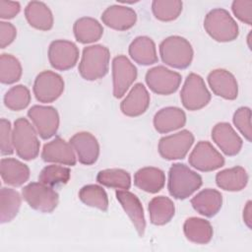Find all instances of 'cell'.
Wrapping results in <instances>:
<instances>
[{
    "label": "cell",
    "instance_id": "obj_1",
    "mask_svg": "<svg viewBox=\"0 0 252 252\" xmlns=\"http://www.w3.org/2000/svg\"><path fill=\"white\" fill-rule=\"evenodd\" d=\"M202 184L201 175L190 169L184 163L177 162L170 166L167 189L173 198L184 200L196 192Z\"/></svg>",
    "mask_w": 252,
    "mask_h": 252
},
{
    "label": "cell",
    "instance_id": "obj_2",
    "mask_svg": "<svg viewBox=\"0 0 252 252\" xmlns=\"http://www.w3.org/2000/svg\"><path fill=\"white\" fill-rule=\"evenodd\" d=\"M110 52L101 44L90 45L84 48L79 73L87 81H95L104 77L108 72Z\"/></svg>",
    "mask_w": 252,
    "mask_h": 252
},
{
    "label": "cell",
    "instance_id": "obj_3",
    "mask_svg": "<svg viewBox=\"0 0 252 252\" xmlns=\"http://www.w3.org/2000/svg\"><path fill=\"white\" fill-rule=\"evenodd\" d=\"M204 29L216 41L228 42L237 38L238 25L230 14L222 8L211 10L204 19Z\"/></svg>",
    "mask_w": 252,
    "mask_h": 252
},
{
    "label": "cell",
    "instance_id": "obj_4",
    "mask_svg": "<svg viewBox=\"0 0 252 252\" xmlns=\"http://www.w3.org/2000/svg\"><path fill=\"white\" fill-rule=\"evenodd\" d=\"M13 146L19 158L25 160L34 159L39 153L40 143L37 132L27 118L20 117L13 126Z\"/></svg>",
    "mask_w": 252,
    "mask_h": 252
},
{
    "label": "cell",
    "instance_id": "obj_5",
    "mask_svg": "<svg viewBox=\"0 0 252 252\" xmlns=\"http://www.w3.org/2000/svg\"><path fill=\"white\" fill-rule=\"evenodd\" d=\"M159 55L166 65L175 69H185L190 66L194 51L191 43L186 38L171 35L160 42Z\"/></svg>",
    "mask_w": 252,
    "mask_h": 252
},
{
    "label": "cell",
    "instance_id": "obj_6",
    "mask_svg": "<svg viewBox=\"0 0 252 252\" xmlns=\"http://www.w3.org/2000/svg\"><path fill=\"white\" fill-rule=\"evenodd\" d=\"M22 196L29 206L41 213H51L59 202L58 193L41 182H31L22 189Z\"/></svg>",
    "mask_w": 252,
    "mask_h": 252
},
{
    "label": "cell",
    "instance_id": "obj_7",
    "mask_svg": "<svg viewBox=\"0 0 252 252\" xmlns=\"http://www.w3.org/2000/svg\"><path fill=\"white\" fill-rule=\"evenodd\" d=\"M180 99L183 106L191 111L205 107L211 100V94L203 78L195 73H190L181 89Z\"/></svg>",
    "mask_w": 252,
    "mask_h": 252
},
{
    "label": "cell",
    "instance_id": "obj_8",
    "mask_svg": "<svg viewBox=\"0 0 252 252\" xmlns=\"http://www.w3.org/2000/svg\"><path fill=\"white\" fill-rule=\"evenodd\" d=\"M193 144L194 135L189 130H182L162 137L158 142V150L160 157L164 159H182L186 157Z\"/></svg>",
    "mask_w": 252,
    "mask_h": 252
},
{
    "label": "cell",
    "instance_id": "obj_9",
    "mask_svg": "<svg viewBox=\"0 0 252 252\" xmlns=\"http://www.w3.org/2000/svg\"><path fill=\"white\" fill-rule=\"evenodd\" d=\"M181 75L164 66H156L146 73V84L155 94L168 95L175 93L181 84Z\"/></svg>",
    "mask_w": 252,
    "mask_h": 252
},
{
    "label": "cell",
    "instance_id": "obj_10",
    "mask_svg": "<svg viewBox=\"0 0 252 252\" xmlns=\"http://www.w3.org/2000/svg\"><path fill=\"white\" fill-rule=\"evenodd\" d=\"M189 164L197 170L210 172L223 166L224 158L208 141L197 143L188 158Z\"/></svg>",
    "mask_w": 252,
    "mask_h": 252
},
{
    "label": "cell",
    "instance_id": "obj_11",
    "mask_svg": "<svg viewBox=\"0 0 252 252\" xmlns=\"http://www.w3.org/2000/svg\"><path fill=\"white\" fill-rule=\"evenodd\" d=\"M32 91L39 102H53L62 94L64 81L59 74L45 70L36 76Z\"/></svg>",
    "mask_w": 252,
    "mask_h": 252
},
{
    "label": "cell",
    "instance_id": "obj_12",
    "mask_svg": "<svg viewBox=\"0 0 252 252\" xmlns=\"http://www.w3.org/2000/svg\"><path fill=\"white\" fill-rule=\"evenodd\" d=\"M28 116L41 139H50L57 133L59 114L53 106L33 105L28 110Z\"/></svg>",
    "mask_w": 252,
    "mask_h": 252
},
{
    "label": "cell",
    "instance_id": "obj_13",
    "mask_svg": "<svg viewBox=\"0 0 252 252\" xmlns=\"http://www.w3.org/2000/svg\"><path fill=\"white\" fill-rule=\"evenodd\" d=\"M138 71L135 65L125 56L118 55L112 60L113 95L122 97L137 79Z\"/></svg>",
    "mask_w": 252,
    "mask_h": 252
},
{
    "label": "cell",
    "instance_id": "obj_14",
    "mask_svg": "<svg viewBox=\"0 0 252 252\" xmlns=\"http://www.w3.org/2000/svg\"><path fill=\"white\" fill-rule=\"evenodd\" d=\"M79 59L77 45L65 39L53 40L48 47V60L50 65L59 71H66L75 67Z\"/></svg>",
    "mask_w": 252,
    "mask_h": 252
},
{
    "label": "cell",
    "instance_id": "obj_15",
    "mask_svg": "<svg viewBox=\"0 0 252 252\" xmlns=\"http://www.w3.org/2000/svg\"><path fill=\"white\" fill-rule=\"evenodd\" d=\"M77 155L80 163L94 164L99 156V144L90 132H79L73 135L69 142Z\"/></svg>",
    "mask_w": 252,
    "mask_h": 252
},
{
    "label": "cell",
    "instance_id": "obj_16",
    "mask_svg": "<svg viewBox=\"0 0 252 252\" xmlns=\"http://www.w3.org/2000/svg\"><path fill=\"white\" fill-rule=\"evenodd\" d=\"M212 139L220 151L228 156H236L242 148V139L227 122L216 124L212 130Z\"/></svg>",
    "mask_w": 252,
    "mask_h": 252
},
{
    "label": "cell",
    "instance_id": "obj_17",
    "mask_svg": "<svg viewBox=\"0 0 252 252\" xmlns=\"http://www.w3.org/2000/svg\"><path fill=\"white\" fill-rule=\"evenodd\" d=\"M115 196L132 221L139 236L143 237L146 229V220L144 209L139 198L128 190H117L115 192Z\"/></svg>",
    "mask_w": 252,
    "mask_h": 252
},
{
    "label": "cell",
    "instance_id": "obj_18",
    "mask_svg": "<svg viewBox=\"0 0 252 252\" xmlns=\"http://www.w3.org/2000/svg\"><path fill=\"white\" fill-rule=\"evenodd\" d=\"M208 83L213 93L224 99L233 100L238 95L235 77L225 69H215L208 75Z\"/></svg>",
    "mask_w": 252,
    "mask_h": 252
},
{
    "label": "cell",
    "instance_id": "obj_19",
    "mask_svg": "<svg viewBox=\"0 0 252 252\" xmlns=\"http://www.w3.org/2000/svg\"><path fill=\"white\" fill-rule=\"evenodd\" d=\"M41 158L45 162L60 163L65 165H75L77 157L70 143L57 137L43 146Z\"/></svg>",
    "mask_w": 252,
    "mask_h": 252
},
{
    "label": "cell",
    "instance_id": "obj_20",
    "mask_svg": "<svg viewBox=\"0 0 252 252\" xmlns=\"http://www.w3.org/2000/svg\"><path fill=\"white\" fill-rule=\"evenodd\" d=\"M102 23L116 31H127L137 22V14L134 9L123 5H111L101 15Z\"/></svg>",
    "mask_w": 252,
    "mask_h": 252
},
{
    "label": "cell",
    "instance_id": "obj_21",
    "mask_svg": "<svg viewBox=\"0 0 252 252\" xmlns=\"http://www.w3.org/2000/svg\"><path fill=\"white\" fill-rule=\"evenodd\" d=\"M150 94L142 83L134 85L120 103L121 112L128 117H137L146 112L150 105Z\"/></svg>",
    "mask_w": 252,
    "mask_h": 252
},
{
    "label": "cell",
    "instance_id": "obj_22",
    "mask_svg": "<svg viewBox=\"0 0 252 252\" xmlns=\"http://www.w3.org/2000/svg\"><path fill=\"white\" fill-rule=\"evenodd\" d=\"M186 123L185 112L175 106L159 109L154 116V127L160 134H167L182 128Z\"/></svg>",
    "mask_w": 252,
    "mask_h": 252
},
{
    "label": "cell",
    "instance_id": "obj_23",
    "mask_svg": "<svg viewBox=\"0 0 252 252\" xmlns=\"http://www.w3.org/2000/svg\"><path fill=\"white\" fill-rule=\"evenodd\" d=\"M0 173L4 183L19 187L29 180L30 168L16 158H4L0 161Z\"/></svg>",
    "mask_w": 252,
    "mask_h": 252
},
{
    "label": "cell",
    "instance_id": "obj_24",
    "mask_svg": "<svg viewBox=\"0 0 252 252\" xmlns=\"http://www.w3.org/2000/svg\"><path fill=\"white\" fill-rule=\"evenodd\" d=\"M191 205L200 215L212 218L220 212L222 205V196L218 190L207 188L191 199Z\"/></svg>",
    "mask_w": 252,
    "mask_h": 252
},
{
    "label": "cell",
    "instance_id": "obj_25",
    "mask_svg": "<svg viewBox=\"0 0 252 252\" xmlns=\"http://www.w3.org/2000/svg\"><path fill=\"white\" fill-rule=\"evenodd\" d=\"M129 55L138 64L149 66L158 61L154 40L146 35L137 36L129 45Z\"/></svg>",
    "mask_w": 252,
    "mask_h": 252
},
{
    "label": "cell",
    "instance_id": "obj_26",
    "mask_svg": "<svg viewBox=\"0 0 252 252\" xmlns=\"http://www.w3.org/2000/svg\"><path fill=\"white\" fill-rule=\"evenodd\" d=\"M165 183L164 172L154 166H147L140 168L134 174V184L139 189L148 193L159 192Z\"/></svg>",
    "mask_w": 252,
    "mask_h": 252
},
{
    "label": "cell",
    "instance_id": "obj_27",
    "mask_svg": "<svg viewBox=\"0 0 252 252\" xmlns=\"http://www.w3.org/2000/svg\"><path fill=\"white\" fill-rule=\"evenodd\" d=\"M25 17L32 28L49 31L53 27V15L48 6L40 1H31L25 8Z\"/></svg>",
    "mask_w": 252,
    "mask_h": 252
},
{
    "label": "cell",
    "instance_id": "obj_28",
    "mask_svg": "<svg viewBox=\"0 0 252 252\" xmlns=\"http://www.w3.org/2000/svg\"><path fill=\"white\" fill-rule=\"evenodd\" d=\"M216 183L224 191H241L248 183V174L242 166L226 168L217 173Z\"/></svg>",
    "mask_w": 252,
    "mask_h": 252
},
{
    "label": "cell",
    "instance_id": "obj_29",
    "mask_svg": "<svg viewBox=\"0 0 252 252\" xmlns=\"http://www.w3.org/2000/svg\"><path fill=\"white\" fill-rule=\"evenodd\" d=\"M183 231L186 238L196 244H207L213 238V227L209 220L192 217L185 220Z\"/></svg>",
    "mask_w": 252,
    "mask_h": 252
},
{
    "label": "cell",
    "instance_id": "obj_30",
    "mask_svg": "<svg viewBox=\"0 0 252 252\" xmlns=\"http://www.w3.org/2000/svg\"><path fill=\"white\" fill-rule=\"evenodd\" d=\"M73 32L76 40L86 44L100 39L103 34V28L97 20L91 17H83L75 22Z\"/></svg>",
    "mask_w": 252,
    "mask_h": 252
},
{
    "label": "cell",
    "instance_id": "obj_31",
    "mask_svg": "<svg viewBox=\"0 0 252 252\" xmlns=\"http://www.w3.org/2000/svg\"><path fill=\"white\" fill-rule=\"evenodd\" d=\"M150 220L155 225H164L171 220L175 207L171 199L165 196L154 197L148 206Z\"/></svg>",
    "mask_w": 252,
    "mask_h": 252
},
{
    "label": "cell",
    "instance_id": "obj_32",
    "mask_svg": "<svg viewBox=\"0 0 252 252\" xmlns=\"http://www.w3.org/2000/svg\"><path fill=\"white\" fill-rule=\"evenodd\" d=\"M22 198L16 190L2 187L0 191V221L1 223L11 221L19 213Z\"/></svg>",
    "mask_w": 252,
    "mask_h": 252
},
{
    "label": "cell",
    "instance_id": "obj_33",
    "mask_svg": "<svg viewBox=\"0 0 252 252\" xmlns=\"http://www.w3.org/2000/svg\"><path fill=\"white\" fill-rule=\"evenodd\" d=\"M96 181L109 188L128 190L131 187V176L129 172L121 168L100 170L96 175Z\"/></svg>",
    "mask_w": 252,
    "mask_h": 252
},
{
    "label": "cell",
    "instance_id": "obj_34",
    "mask_svg": "<svg viewBox=\"0 0 252 252\" xmlns=\"http://www.w3.org/2000/svg\"><path fill=\"white\" fill-rule=\"evenodd\" d=\"M79 199L87 206L96 208L102 212L108 209V198L105 190L95 184H89L79 191Z\"/></svg>",
    "mask_w": 252,
    "mask_h": 252
},
{
    "label": "cell",
    "instance_id": "obj_35",
    "mask_svg": "<svg viewBox=\"0 0 252 252\" xmlns=\"http://www.w3.org/2000/svg\"><path fill=\"white\" fill-rule=\"evenodd\" d=\"M23 69L21 62L12 54L3 53L0 56V82L11 85L18 82L22 77Z\"/></svg>",
    "mask_w": 252,
    "mask_h": 252
},
{
    "label": "cell",
    "instance_id": "obj_36",
    "mask_svg": "<svg viewBox=\"0 0 252 252\" xmlns=\"http://www.w3.org/2000/svg\"><path fill=\"white\" fill-rule=\"evenodd\" d=\"M183 3L180 0H154L152 11L156 19L161 22L176 20L182 12Z\"/></svg>",
    "mask_w": 252,
    "mask_h": 252
},
{
    "label": "cell",
    "instance_id": "obj_37",
    "mask_svg": "<svg viewBox=\"0 0 252 252\" xmlns=\"http://www.w3.org/2000/svg\"><path fill=\"white\" fill-rule=\"evenodd\" d=\"M71 177V170L68 167L50 164L45 166L38 175V181L50 186L54 187L57 185L66 184Z\"/></svg>",
    "mask_w": 252,
    "mask_h": 252
},
{
    "label": "cell",
    "instance_id": "obj_38",
    "mask_svg": "<svg viewBox=\"0 0 252 252\" xmlns=\"http://www.w3.org/2000/svg\"><path fill=\"white\" fill-rule=\"evenodd\" d=\"M31 102L30 90L24 85L12 87L4 95V104L10 110L20 111L25 109Z\"/></svg>",
    "mask_w": 252,
    "mask_h": 252
},
{
    "label": "cell",
    "instance_id": "obj_39",
    "mask_svg": "<svg viewBox=\"0 0 252 252\" xmlns=\"http://www.w3.org/2000/svg\"><path fill=\"white\" fill-rule=\"evenodd\" d=\"M233 124L238 131L244 136V138L251 142L252 130H251V110L247 106L239 107L235 110L232 118Z\"/></svg>",
    "mask_w": 252,
    "mask_h": 252
},
{
    "label": "cell",
    "instance_id": "obj_40",
    "mask_svg": "<svg viewBox=\"0 0 252 252\" xmlns=\"http://www.w3.org/2000/svg\"><path fill=\"white\" fill-rule=\"evenodd\" d=\"M13 129L9 120L1 118L0 120V151L2 156H10L14 153Z\"/></svg>",
    "mask_w": 252,
    "mask_h": 252
},
{
    "label": "cell",
    "instance_id": "obj_41",
    "mask_svg": "<svg viewBox=\"0 0 252 252\" xmlns=\"http://www.w3.org/2000/svg\"><path fill=\"white\" fill-rule=\"evenodd\" d=\"M231 10L234 16L242 23L251 26L252 24V1L234 0L231 4Z\"/></svg>",
    "mask_w": 252,
    "mask_h": 252
},
{
    "label": "cell",
    "instance_id": "obj_42",
    "mask_svg": "<svg viewBox=\"0 0 252 252\" xmlns=\"http://www.w3.org/2000/svg\"><path fill=\"white\" fill-rule=\"evenodd\" d=\"M17 30L15 26L8 22H0V47L5 48L16 38Z\"/></svg>",
    "mask_w": 252,
    "mask_h": 252
},
{
    "label": "cell",
    "instance_id": "obj_43",
    "mask_svg": "<svg viewBox=\"0 0 252 252\" xmlns=\"http://www.w3.org/2000/svg\"><path fill=\"white\" fill-rule=\"evenodd\" d=\"M21 10V5L16 1L0 0V18L9 20L15 18Z\"/></svg>",
    "mask_w": 252,
    "mask_h": 252
},
{
    "label": "cell",
    "instance_id": "obj_44",
    "mask_svg": "<svg viewBox=\"0 0 252 252\" xmlns=\"http://www.w3.org/2000/svg\"><path fill=\"white\" fill-rule=\"evenodd\" d=\"M252 203L251 201H248L244 207L243 210V220L245 224L248 226V228H251V222H252Z\"/></svg>",
    "mask_w": 252,
    "mask_h": 252
}]
</instances>
